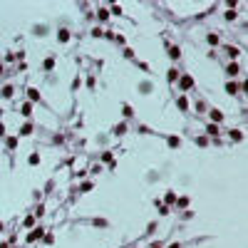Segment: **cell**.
I'll list each match as a JSON object with an SVG mask.
<instances>
[{
	"mask_svg": "<svg viewBox=\"0 0 248 248\" xmlns=\"http://www.w3.org/2000/svg\"><path fill=\"white\" fill-rule=\"evenodd\" d=\"M169 57H171V60H179V57H181V50H179L176 45H171V47H169Z\"/></svg>",
	"mask_w": 248,
	"mask_h": 248,
	"instance_id": "7",
	"label": "cell"
},
{
	"mask_svg": "<svg viewBox=\"0 0 248 248\" xmlns=\"http://www.w3.org/2000/svg\"><path fill=\"white\" fill-rule=\"evenodd\" d=\"M151 248H161V246H151Z\"/></svg>",
	"mask_w": 248,
	"mask_h": 248,
	"instance_id": "36",
	"label": "cell"
},
{
	"mask_svg": "<svg viewBox=\"0 0 248 248\" xmlns=\"http://www.w3.org/2000/svg\"><path fill=\"white\" fill-rule=\"evenodd\" d=\"M55 67V57H47V60H45V70H52Z\"/></svg>",
	"mask_w": 248,
	"mask_h": 248,
	"instance_id": "21",
	"label": "cell"
},
{
	"mask_svg": "<svg viewBox=\"0 0 248 248\" xmlns=\"http://www.w3.org/2000/svg\"><path fill=\"white\" fill-rule=\"evenodd\" d=\"M206 40H208V45H218V35H208Z\"/></svg>",
	"mask_w": 248,
	"mask_h": 248,
	"instance_id": "23",
	"label": "cell"
},
{
	"mask_svg": "<svg viewBox=\"0 0 248 248\" xmlns=\"http://www.w3.org/2000/svg\"><path fill=\"white\" fill-rule=\"evenodd\" d=\"M226 20H236V10H226Z\"/></svg>",
	"mask_w": 248,
	"mask_h": 248,
	"instance_id": "26",
	"label": "cell"
},
{
	"mask_svg": "<svg viewBox=\"0 0 248 248\" xmlns=\"http://www.w3.org/2000/svg\"><path fill=\"white\" fill-rule=\"evenodd\" d=\"M176 107H179V109H189V99H186V97H179V99H176Z\"/></svg>",
	"mask_w": 248,
	"mask_h": 248,
	"instance_id": "14",
	"label": "cell"
},
{
	"mask_svg": "<svg viewBox=\"0 0 248 248\" xmlns=\"http://www.w3.org/2000/svg\"><path fill=\"white\" fill-rule=\"evenodd\" d=\"M102 159H104L109 166H114V161H112V154H109V151H104V154H102Z\"/></svg>",
	"mask_w": 248,
	"mask_h": 248,
	"instance_id": "22",
	"label": "cell"
},
{
	"mask_svg": "<svg viewBox=\"0 0 248 248\" xmlns=\"http://www.w3.org/2000/svg\"><path fill=\"white\" fill-rule=\"evenodd\" d=\"M226 52H228V57H231V60H236V57L241 55V50H238V47H228Z\"/></svg>",
	"mask_w": 248,
	"mask_h": 248,
	"instance_id": "15",
	"label": "cell"
},
{
	"mask_svg": "<svg viewBox=\"0 0 248 248\" xmlns=\"http://www.w3.org/2000/svg\"><path fill=\"white\" fill-rule=\"evenodd\" d=\"M196 144H199V146H206V144H208V139H206V137H199V139H196Z\"/></svg>",
	"mask_w": 248,
	"mask_h": 248,
	"instance_id": "30",
	"label": "cell"
},
{
	"mask_svg": "<svg viewBox=\"0 0 248 248\" xmlns=\"http://www.w3.org/2000/svg\"><path fill=\"white\" fill-rule=\"evenodd\" d=\"M0 137H5V124H0Z\"/></svg>",
	"mask_w": 248,
	"mask_h": 248,
	"instance_id": "34",
	"label": "cell"
},
{
	"mask_svg": "<svg viewBox=\"0 0 248 248\" xmlns=\"http://www.w3.org/2000/svg\"><path fill=\"white\" fill-rule=\"evenodd\" d=\"M208 117H211V124H221L223 122V112L221 109H211V112H208Z\"/></svg>",
	"mask_w": 248,
	"mask_h": 248,
	"instance_id": "2",
	"label": "cell"
},
{
	"mask_svg": "<svg viewBox=\"0 0 248 248\" xmlns=\"http://www.w3.org/2000/svg\"><path fill=\"white\" fill-rule=\"evenodd\" d=\"M166 142H169V146H174V149H176V146L181 144V139H179V137H169Z\"/></svg>",
	"mask_w": 248,
	"mask_h": 248,
	"instance_id": "17",
	"label": "cell"
},
{
	"mask_svg": "<svg viewBox=\"0 0 248 248\" xmlns=\"http://www.w3.org/2000/svg\"><path fill=\"white\" fill-rule=\"evenodd\" d=\"M3 97H13V84H5L3 87Z\"/></svg>",
	"mask_w": 248,
	"mask_h": 248,
	"instance_id": "19",
	"label": "cell"
},
{
	"mask_svg": "<svg viewBox=\"0 0 248 248\" xmlns=\"http://www.w3.org/2000/svg\"><path fill=\"white\" fill-rule=\"evenodd\" d=\"M228 137H231L233 142H241V139H243V131H241V129H231V131H228Z\"/></svg>",
	"mask_w": 248,
	"mask_h": 248,
	"instance_id": "8",
	"label": "cell"
},
{
	"mask_svg": "<svg viewBox=\"0 0 248 248\" xmlns=\"http://www.w3.org/2000/svg\"><path fill=\"white\" fill-rule=\"evenodd\" d=\"M92 186H94L92 181H84V184H82V191H89V189H92Z\"/></svg>",
	"mask_w": 248,
	"mask_h": 248,
	"instance_id": "32",
	"label": "cell"
},
{
	"mask_svg": "<svg viewBox=\"0 0 248 248\" xmlns=\"http://www.w3.org/2000/svg\"><path fill=\"white\" fill-rule=\"evenodd\" d=\"M206 134H208V137H216V134H218V124H208V127H206Z\"/></svg>",
	"mask_w": 248,
	"mask_h": 248,
	"instance_id": "11",
	"label": "cell"
},
{
	"mask_svg": "<svg viewBox=\"0 0 248 248\" xmlns=\"http://www.w3.org/2000/svg\"><path fill=\"white\" fill-rule=\"evenodd\" d=\"M35 223V216H25V226H32Z\"/></svg>",
	"mask_w": 248,
	"mask_h": 248,
	"instance_id": "33",
	"label": "cell"
},
{
	"mask_svg": "<svg viewBox=\"0 0 248 248\" xmlns=\"http://www.w3.org/2000/svg\"><path fill=\"white\" fill-rule=\"evenodd\" d=\"M114 131H117V134H124V131H127V124H117V129H114Z\"/></svg>",
	"mask_w": 248,
	"mask_h": 248,
	"instance_id": "28",
	"label": "cell"
},
{
	"mask_svg": "<svg viewBox=\"0 0 248 248\" xmlns=\"http://www.w3.org/2000/svg\"><path fill=\"white\" fill-rule=\"evenodd\" d=\"M238 72H241V67H238L236 62H231V65H228V67H226V74H231V77H236V74H238Z\"/></svg>",
	"mask_w": 248,
	"mask_h": 248,
	"instance_id": "6",
	"label": "cell"
},
{
	"mask_svg": "<svg viewBox=\"0 0 248 248\" xmlns=\"http://www.w3.org/2000/svg\"><path fill=\"white\" fill-rule=\"evenodd\" d=\"M176 199H179V196H176L174 191H166V196H164V206H171V203H176Z\"/></svg>",
	"mask_w": 248,
	"mask_h": 248,
	"instance_id": "5",
	"label": "cell"
},
{
	"mask_svg": "<svg viewBox=\"0 0 248 248\" xmlns=\"http://www.w3.org/2000/svg\"><path fill=\"white\" fill-rule=\"evenodd\" d=\"M42 236H45L42 228H35V231H30V233H27V241H30V243H35V241H40Z\"/></svg>",
	"mask_w": 248,
	"mask_h": 248,
	"instance_id": "3",
	"label": "cell"
},
{
	"mask_svg": "<svg viewBox=\"0 0 248 248\" xmlns=\"http://www.w3.org/2000/svg\"><path fill=\"white\" fill-rule=\"evenodd\" d=\"M124 57H129V60H131V57H134V50H131V47H127V50H124Z\"/></svg>",
	"mask_w": 248,
	"mask_h": 248,
	"instance_id": "31",
	"label": "cell"
},
{
	"mask_svg": "<svg viewBox=\"0 0 248 248\" xmlns=\"http://www.w3.org/2000/svg\"><path fill=\"white\" fill-rule=\"evenodd\" d=\"M238 89H241V87H238L236 82H226V92H228V94H238Z\"/></svg>",
	"mask_w": 248,
	"mask_h": 248,
	"instance_id": "9",
	"label": "cell"
},
{
	"mask_svg": "<svg viewBox=\"0 0 248 248\" xmlns=\"http://www.w3.org/2000/svg\"><path fill=\"white\" fill-rule=\"evenodd\" d=\"M176 82H179L181 89H191V87H194V77H191V74H184V77H179Z\"/></svg>",
	"mask_w": 248,
	"mask_h": 248,
	"instance_id": "1",
	"label": "cell"
},
{
	"mask_svg": "<svg viewBox=\"0 0 248 248\" xmlns=\"http://www.w3.org/2000/svg\"><path fill=\"white\" fill-rule=\"evenodd\" d=\"M23 114H25V117H30V114H32V104L27 102V104H23V109H20Z\"/></svg>",
	"mask_w": 248,
	"mask_h": 248,
	"instance_id": "18",
	"label": "cell"
},
{
	"mask_svg": "<svg viewBox=\"0 0 248 248\" xmlns=\"http://www.w3.org/2000/svg\"><path fill=\"white\" fill-rule=\"evenodd\" d=\"M27 97H30L32 102H37V99H40V92H37L35 87H27Z\"/></svg>",
	"mask_w": 248,
	"mask_h": 248,
	"instance_id": "10",
	"label": "cell"
},
{
	"mask_svg": "<svg viewBox=\"0 0 248 248\" xmlns=\"http://www.w3.org/2000/svg\"><path fill=\"white\" fill-rule=\"evenodd\" d=\"M57 40H60V42H67V40H70V32H67V30H60V32H57Z\"/></svg>",
	"mask_w": 248,
	"mask_h": 248,
	"instance_id": "13",
	"label": "cell"
},
{
	"mask_svg": "<svg viewBox=\"0 0 248 248\" xmlns=\"http://www.w3.org/2000/svg\"><path fill=\"white\" fill-rule=\"evenodd\" d=\"M176 203L184 208V206H189V196H181V199H176Z\"/></svg>",
	"mask_w": 248,
	"mask_h": 248,
	"instance_id": "25",
	"label": "cell"
},
{
	"mask_svg": "<svg viewBox=\"0 0 248 248\" xmlns=\"http://www.w3.org/2000/svg\"><path fill=\"white\" fill-rule=\"evenodd\" d=\"M32 129H35L32 124H25V127L20 129V134H23V137H27V134H32Z\"/></svg>",
	"mask_w": 248,
	"mask_h": 248,
	"instance_id": "16",
	"label": "cell"
},
{
	"mask_svg": "<svg viewBox=\"0 0 248 248\" xmlns=\"http://www.w3.org/2000/svg\"><path fill=\"white\" fill-rule=\"evenodd\" d=\"M0 231H3V223H0Z\"/></svg>",
	"mask_w": 248,
	"mask_h": 248,
	"instance_id": "37",
	"label": "cell"
},
{
	"mask_svg": "<svg viewBox=\"0 0 248 248\" xmlns=\"http://www.w3.org/2000/svg\"><path fill=\"white\" fill-rule=\"evenodd\" d=\"M122 112H124V117H131V107H129V104H124Z\"/></svg>",
	"mask_w": 248,
	"mask_h": 248,
	"instance_id": "29",
	"label": "cell"
},
{
	"mask_svg": "<svg viewBox=\"0 0 248 248\" xmlns=\"http://www.w3.org/2000/svg\"><path fill=\"white\" fill-rule=\"evenodd\" d=\"M97 17H99V20L104 23L107 17H109V10H107V8H99V10H97Z\"/></svg>",
	"mask_w": 248,
	"mask_h": 248,
	"instance_id": "12",
	"label": "cell"
},
{
	"mask_svg": "<svg viewBox=\"0 0 248 248\" xmlns=\"http://www.w3.org/2000/svg\"><path fill=\"white\" fill-rule=\"evenodd\" d=\"M8 146L15 149V146H17V137H8Z\"/></svg>",
	"mask_w": 248,
	"mask_h": 248,
	"instance_id": "24",
	"label": "cell"
},
{
	"mask_svg": "<svg viewBox=\"0 0 248 248\" xmlns=\"http://www.w3.org/2000/svg\"><path fill=\"white\" fill-rule=\"evenodd\" d=\"M27 164H30V166H37V164H40V156H37V154H32V156L27 159Z\"/></svg>",
	"mask_w": 248,
	"mask_h": 248,
	"instance_id": "20",
	"label": "cell"
},
{
	"mask_svg": "<svg viewBox=\"0 0 248 248\" xmlns=\"http://www.w3.org/2000/svg\"><path fill=\"white\" fill-rule=\"evenodd\" d=\"M109 13H112V15H122V8H119V5H112Z\"/></svg>",
	"mask_w": 248,
	"mask_h": 248,
	"instance_id": "27",
	"label": "cell"
},
{
	"mask_svg": "<svg viewBox=\"0 0 248 248\" xmlns=\"http://www.w3.org/2000/svg\"><path fill=\"white\" fill-rule=\"evenodd\" d=\"M179 77H181V72H179V70H176V67H171V70H169V72H166V80H169V82H171V84H174V82H176V80H179Z\"/></svg>",
	"mask_w": 248,
	"mask_h": 248,
	"instance_id": "4",
	"label": "cell"
},
{
	"mask_svg": "<svg viewBox=\"0 0 248 248\" xmlns=\"http://www.w3.org/2000/svg\"><path fill=\"white\" fill-rule=\"evenodd\" d=\"M169 248H179V243H171V246H169Z\"/></svg>",
	"mask_w": 248,
	"mask_h": 248,
	"instance_id": "35",
	"label": "cell"
}]
</instances>
